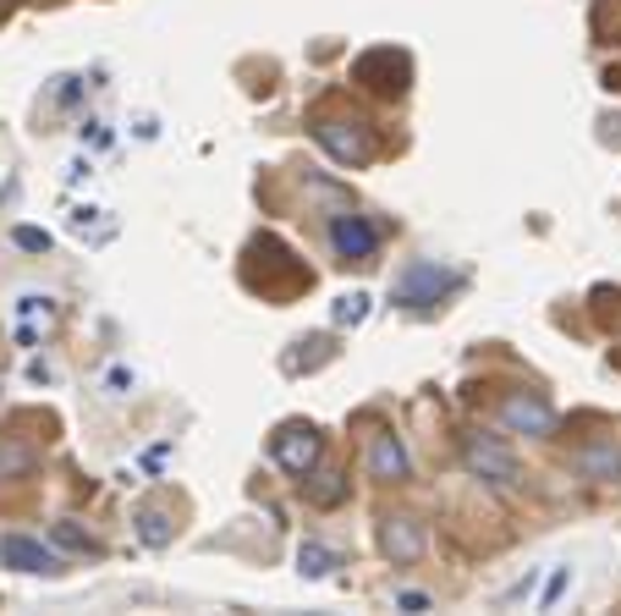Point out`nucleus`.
I'll use <instances>...</instances> for the list:
<instances>
[{
    "mask_svg": "<svg viewBox=\"0 0 621 616\" xmlns=\"http://www.w3.org/2000/svg\"><path fill=\"white\" fill-rule=\"evenodd\" d=\"M319 457H325V435H319L314 424H281V429L270 435V463H276L281 474H292V479H303Z\"/></svg>",
    "mask_w": 621,
    "mask_h": 616,
    "instance_id": "nucleus-5",
    "label": "nucleus"
},
{
    "mask_svg": "<svg viewBox=\"0 0 621 616\" xmlns=\"http://www.w3.org/2000/svg\"><path fill=\"white\" fill-rule=\"evenodd\" d=\"M396 605H402V611H429L434 600H429L423 589H402V594H396Z\"/></svg>",
    "mask_w": 621,
    "mask_h": 616,
    "instance_id": "nucleus-21",
    "label": "nucleus"
},
{
    "mask_svg": "<svg viewBox=\"0 0 621 616\" xmlns=\"http://www.w3.org/2000/svg\"><path fill=\"white\" fill-rule=\"evenodd\" d=\"M105 386H111V397H127V391H132V369H127V364H116V369L105 375Z\"/></svg>",
    "mask_w": 621,
    "mask_h": 616,
    "instance_id": "nucleus-20",
    "label": "nucleus"
},
{
    "mask_svg": "<svg viewBox=\"0 0 621 616\" xmlns=\"http://www.w3.org/2000/svg\"><path fill=\"white\" fill-rule=\"evenodd\" d=\"M314 143L335 160V165H375V154H380V133H375V122L369 116H358V111H314Z\"/></svg>",
    "mask_w": 621,
    "mask_h": 616,
    "instance_id": "nucleus-1",
    "label": "nucleus"
},
{
    "mask_svg": "<svg viewBox=\"0 0 621 616\" xmlns=\"http://www.w3.org/2000/svg\"><path fill=\"white\" fill-rule=\"evenodd\" d=\"M335 567H341V556H335L330 545H319V540H303V551H297V573H303V578H314V583H319V578H330Z\"/></svg>",
    "mask_w": 621,
    "mask_h": 616,
    "instance_id": "nucleus-16",
    "label": "nucleus"
},
{
    "mask_svg": "<svg viewBox=\"0 0 621 616\" xmlns=\"http://www.w3.org/2000/svg\"><path fill=\"white\" fill-rule=\"evenodd\" d=\"M50 540H55V551H72V556H105V545L88 535V528H77L72 517L50 523Z\"/></svg>",
    "mask_w": 621,
    "mask_h": 616,
    "instance_id": "nucleus-15",
    "label": "nucleus"
},
{
    "mask_svg": "<svg viewBox=\"0 0 621 616\" xmlns=\"http://www.w3.org/2000/svg\"><path fill=\"white\" fill-rule=\"evenodd\" d=\"M325 242H330V253L341 264H369L380 253V226L369 215H358V210H341V215L325 221Z\"/></svg>",
    "mask_w": 621,
    "mask_h": 616,
    "instance_id": "nucleus-4",
    "label": "nucleus"
},
{
    "mask_svg": "<svg viewBox=\"0 0 621 616\" xmlns=\"http://www.w3.org/2000/svg\"><path fill=\"white\" fill-rule=\"evenodd\" d=\"M132 528H138V540H143L149 551H165V545L176 540V523H170V512H160V506H138Z\"/></svg>",
    "mask_w": 621,
    "mask_h": 616,
    "instance_id": "nucleus-14",
    "label": "nucleus"
},
{
    "mask_svg": "<svg viewBox=\"0 0 621 616\" xmlns=\"http://www.w3.org/2000/svg\"><path fill=\"white\" fill-rule=\"evenodd\" d=\"M500 424H506L511 435L550 440V435H556V407H550L540 391H506V397H500Z\"/></svg>",
    "mask_w": 621,
    "mask_h": 616,
    "instance_id": "nucleus-7",
    "label": "nucleus"
},
{
    "mask_svg": "<svg viewBox=\"0 0 621 616\" xmlns=\"http://www.w3.org/2000/svg\"><path fill=\"white\" fill-rule=\"evenodd\" d=\"M0 567H17V573H34V578H55L66 573V556L34 535H0Z\"/></svg>",
    "mask_w": 621,
    "mask_h": 616,
    "instance_id": "nucleus-8",
    "label": "nucleus"
},
{
    "mask_svg": "<svg viewBox=\"0 0 621 616\" xmlns=\"http://www.w3.org/2000/svg\"><path fill=\"white\" fill-rule=\"evenodd\" d=\"M567 583H572V567H556V573H550V583H545V594H540V605L550 611V605L567 594Z\"/></svg>",
    "mask_w": 621,
    "mask_h": 616,
    "instance_id": "nucleus-19",
    "label": "nucleus"
},
{
    "mask_svg": "<svg viewBox=\"0 0 621 616\" xmlns=\"http://www.w3.org/2000/svg\"><path fill=\"white\" fill-rule=\"evenodd\" d=\"M572 468H578V479H588V485H605V490H616V485H621V440H616V435L583 440V447L572 452Z\"/></svg>",
    "mask_w": 621,
    "mask_h": 616,
    "instance_id": "nucleus-11",
    "label": "nucleus"
},
{
    "mask_svg": "<svg viewBox=\"0 0 621 616\" xmlns=\"http://www.w3.org/2000/svg\"><path fill=\"white\" fill-rule=\"evenodd\" d=\"M369 479L375 485H407L413 479V457H407V440L396 435V429H380V435H369Z\"/></svg>",
    "mask_w": 621,
    "mask_h": 616,
    "instance_id": "nucleus-10",
    "label": "nucleus"
},
{
    "mask_svg": "<svg viewBox=\"0 0 621 616\" xmlns=\"http://www.w3.org/2000/svg\"><path fill=\"white\" fill-rule=\"evenodd\" d=\"M380 551H385V562H396V567L423 562V551H429L423 517H418V512H385V517H380Z\"/></svg>",
    "mask_w": 621,
    "mask_h": 616,
    "instance_id": "nucleus-6",
    "label": "nucleus"
},
{
    "mask_svg": "<svg viewBox=\"0 0 621 616\" xmlns=\"http://www.w3.org/2000/svg\"><path fill=\"white\" fill-rule=\"evenodd\" d=\"M17 309H23V314H50V298H39V292H23V298H17Z\"/></svg>",
    "mask_w": 621,
    "mask_h": 616,
    "instance_id": "nucleus-22",
    "label": "nucleus"
},
{
    "mask_svg": "<svg viewBox=\"0 0 621 616\" xmlns=\"http://www.w3.org/2000/svg\"><path fill=\"white\" fill-rule=\"evenodd\" d=\"M39 468V452L28 447V440H0V485H17V479H28Z\"/></svg>",
    "mask_w": 621,
    "mask_h": 616,
    "instance_id": "nucleus-13",
    "label": "nucleus"
},
{
    "mask_svg": "<svg viewBox=\"0 0 621 616\" xmlns=\"http://www.w3.org/2000/svg\"><path fill=\"white\" fill-rule=\"evenodd\" d=\"M346 495H352V479H346V468H335V463H314L308 474H303V501L308 506H319V512H335V506H346Z\"/></svg>",
    "mask_w": 621,
    "mask_h": 616,
    "instance_id": "nucleus-12",
    "label": "nucleus"
},
{
    "mask_svg": "<svg viewBox=\"0 0 621 616\" xmlns=\"http://www.w3.org/2000/svg\"><path fill=\"white\" fill-rule=\"evenodd\" d=\"M330 319H335V325H364V319H369V292H341V298L330 303Z\"/></svg>",
    "mask_w": 621,
    "mask_h": 616,
    "instance_id": "nucleus-17",
    "label": "nucleus"
},
{
    "mask_svg": "<svg viewBox=\"0 0 621 616\" xmlns=\"http://www.w3.org/2000/svg\"><path fill=\"white\" fill-rule=\"evenodd\" d=\"M352 83H364V88H375V95L396 100L402 88H407V55H396L391 45L385 50H369V55L352 61Z\"/></svg>",
    "mask_w": 621,
    "mask_h": 616,
    "instance_id": "nucleus-9",
    "label": "nucleus"
},
{
    "mask_svg": "<svg viewBox=\"0 0 621 616\" xmlns=\"http://www.w3.org/2000/svg\"><path fill=\"white\" fill-rule=\"evenodd\" d=\"M462 463H468L473 479H490V485H517L522 479L517 452L506 447L500 435H484V429H468L462 435Z\"/></svg>",
    "mask_w": 621,
    "mask_h": 616,
    "instance_id": "nucleus-3",
    "label": "nucleus"
},
{
    "mask_svg": "<svg viewBox=\"0 0 621 616\" xmlns=\"http://www.w3.org/2000/svg\"><path fill=\"white\" fill-rule=\"evenodd\" d=\"M12 242H17L23 253H50V231H39V226H17Z\"/></svg>",
    "mask_w": 621,
    "mask_h": 616,
    "instance_id": "nucleus-18",
    "label": "nucleus"
},
{
    "mask_svg": "<svg viewBox=\"0 0 621 616\" xmlns=\"http://www.w3.org/2000/svg\"><path fill=\"white\" fill-rule=\"evenodd\" d=\"M452 292H457V276H452L440 259H413V264H402V276H396V287H391L396 309H413V314L440 309Z\"/></svg>",
    "mask_w": 621,
    "mask_h": 616,
    "instance_id": "nucleus-2",
    "label": "nucleus"
}]
</instances>
